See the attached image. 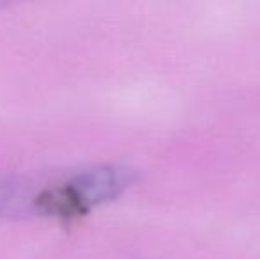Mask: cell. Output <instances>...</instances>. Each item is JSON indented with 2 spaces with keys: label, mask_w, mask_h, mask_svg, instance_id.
<instances>
[{
  "label": "cell",
  "mask_w": 260,
  "mask_h": 259,
  "mask_svg": "<svg viewBox=\"0 0 260 259\" xmlns=\"http://www.w3.org/2000/svg\"><path fill=\"white\" fill-rule=\"evenodd\" d=\"M4 187H6V183H2V181H0V190H2Z\"/></svg>",
  "instance_id": "cell-2"
},
{
  "label": "cell",
  "mask_w": 260,
  "mask_h": 259,
  "mask_svg": "<svg viewBox=\"0 0 260 259\" xmlns=\"http://www.w3.org/2000/svg\"><path fill=\"white\" fill-rule=\"evenodd\" d=\"M133 180L131 170L122 167H98L71 178L62 187L43 192L36 206L55 215H76L117 197Z\"/></svg>",
  "instance_id": "cell-1"
}]
</instances>
